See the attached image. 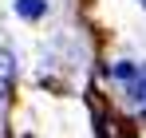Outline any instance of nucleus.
I'll list each match as a JSON object with an SVG mask.
<instances>
[{"label":"nucleus","instance_id":"f257e3e1","mask_svg":"<svg viewBox=\"0 0 146 138\" xmlns=\"http://www.w3.org/2000/svg\"><path fill=\"white\" fill-rule=\"evenodd\" d=\"M115 75L126 83V91L134 95V103L146 111V67H134V63H115Z\"/></svg>","mask_w":146,"mask_h":138},{"label":"nucleus","instance_id":"f03ea898","mask_svg":"<svg viewBox=\"0 0 146 138\" xmlns=\"http://www.w3.org/2000/svg\"><path fill=\"white\" fill-rule=\"evenodd\" d=\"M12 83H16V59H12V51L0 47V103L12 95Z\"/></svg>","mask_w":146,"mask_h":138},{"label":"nucleus","instance_id":"7ed1b4c3","mask_svg":"<svg viewBox=\"0 0 146 138\" xmlns=\"http://www.w3.org/2000/svg\"><path fill=\"white\" fill-rule=\"evenodd\" d=\"M44 0H16V12L24 16V20H36V16H44Z\"/></svg>","mask_w":146,"mask_h":138},{"label":"nucleus","instance_id":"20e7f679","mask_svg":"<svg viewBox=\"0 0 146 138\" xmlns=\"http://www.w3.org/2000/svg\"><path fill=\"white\" fill-rule=\"evenodd\" d=\"M142 4H146V0H142Z\"/></svg>","mask_w":146,"mask_h":138}]
</instances>
